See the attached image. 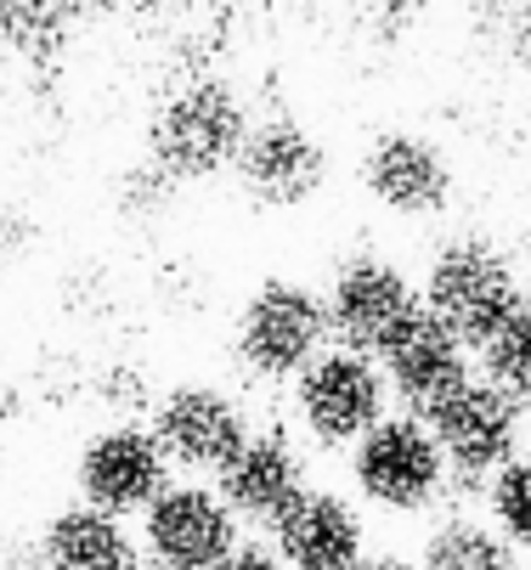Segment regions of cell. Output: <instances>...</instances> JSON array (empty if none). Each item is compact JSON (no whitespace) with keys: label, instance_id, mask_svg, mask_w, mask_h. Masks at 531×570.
<instances>
[{"label":"cell","instance_id":"1","mask_svg":"<svg viewBox=\"0 0 531 570\" xmlns=\"http://www.w3.org/2000/svg\"><path fill=\"white\" fill-rule=\"evenodd\" d=\"M419 305L435 322H446V328L459 334L470 345V356H475V345L503 328V322L525 305V294H520L514 261L498 249V243H486V237H452V243L435 249V261H430V272L419 283Z\"/></svg>","mask_w":531,"mask_h":570},{"label":"cell","instance_id":"2","mask_svg":"<svg viewBox=\"0 0 531 570\" xmlns=\"http://www.w3.org/2000/svg\"><path fill=\"white\" fill-rule=\"evenodd\" d=\"M334 345L328 334V305L312 283L294 277H266L244 305H238V328L233 351L238 367L260 384H294L323 351Z\"/></svg>","mask_w":531,"mask_h":570},{"label":"cell","instance_id":"3","mask_svg":"<svg viewBox=\"0 0 531 570\" xmlns=\"http://www.w3.org/2000/svg\"><path fill=\"white\" fill-rule=\"evenodd\" d=\"M446 458L430 435L424 419L413 413H391L378 419L356 446H351V485H356V503L378 509V514H430L446 498Z\"/></svg>","mask_w":531,"mask_h":570},{"label":"cell","instance_id":"4","mask_svg":"<svg viewBox=\"0 0 531 570\" xmlns=\"http://www.w3.org/2000/svg\"><path fill=\"white\" fill-rule=\"evenodd\" d=\"M294 424L317 452H351L378 419H391V384L373 356L328 345L288 384Z\"/></svg>","mask_w":531,"mask_h":570},{"label":"cell","instance_id":"5","mask_svg":"<svg viewBox=\"0 0 531 570\" xmlns=\"http://www.w3.org/2000/svg\"><path fill=\"white\" fill-rule=\"evenodd\" d=\"M141 559L154 570H215L226 553L244 542L238 514L220 503L204 480H170L165 492L141 509Z\"/></svg>","mask_w":531,"mask_h":570},{"label":"cell","instance_id":"6","mask_svg":"<svg viewBox=\"0 0 531 570\" xmlns=\"http://www.w3.org/2000/svg\"><path fill=\"white\" fill-rule=\"evenodd\" d=\"M147 430H154V441H159L170 469L209 474V480L233 463L238 446L255 435L244 401L233 390H220V384H176V390H165Z\"/></svg>","mask_w":531,"mask_h":570},{"label":"cell","instance_id":"7","mask_svg":"<svg viewBox=\"0 0 531 570\" xmlns=\"http://www.w3.org/2000/svg\"><path fill=\"white\" fill-rule=\"evenodd\" d=\"M424 424H430L446 469L464 474V480H492L520 452V435H525L520 395L486 384L481 373L452 390L435 413H424Z\"/></svg>","mask_w":531,"mask_h":570},{"label":"cell","instance_id":"8","mask_svg":"<svg viewBox=\"0 0 531 570\" xmlns=\"http://www.w3.org/2000/svg\"><path fill=\"white\" fill-rule=\"evenodd\" d=\"M176 480V469L165 463L159 441L147 424H108L80 446V463H73V492L80 503L119 514V520H141V509L154 503L165 485Z\"/></svg>","mask_w":531,"mask_h":570},{"label":"cell","instance_id":"9","mask_svg":"<svg viewBox=\"0 0 531 570\" xmlns=\"http://www.w3.org/2000/svg\"><path fill=\"white\" fill-rule=\"evenodd\" d=\"M373 362H378V373H385V384H391V401H402V413H413V419L435 413L452 390L475 379L470 345L452 334L446 322H435L424 305L373 351Z\"/></svg>","mask_w":531,"mask_h":570},{"label":"cell","instance_id":"10","mask_svg":"<svg viewBox=\"0 0 531 570\" xmlns=\"http://www.w3.org/2000/svg\"><path fill=\"white\" fill-rule=\"evenodd\" d=\"M323 305H328L334 345L373 356L419 311V283L385 255H356V261H345L334 272Z\"/></svg>","mask_w":531,"mask_h":570},{"label":"cell","instance_id":"11","mask_svg":"<svg viewBox=\"0 0 531 570\" xmlns=\"http://www.w3.org/2000/svg\"><path fill=\"white\" fill-rule=\"evenodd\" d=\"M233 176L255 209H299L328 187V153L306 125L266 119V125H249Z\"/></svg>","mask_w":531,"mask_h":570},{"label":"cell","instance_id":"12","mask_svg":"<svg viewBox=\"0 0 531 570\" xmlns=\"http://www.w3.org/2000/svg\"><path fill=\"white\" fill-rule=\"evenodd\" d=\"M220 503L238 514V525H255V531H272L299 498L312 492V474H306V452L294 446L288 430H255L238 458L226 463L215 480Z\"/></svg>","mask_w":531,"mask_h":570},{"label":"cell","instance_id":"13","mask_svg":"<svg viewBox=\"0 0 531 570\" xmlns=\"http://www.w3.org/2000/svg\"><path fill=\"white\" fill-rule=\"evenodd\" d=\"M249 136V119L238 108V97L226 86H198L187 97L170 102V114L159 119V165L181 181H204L238 165V147Z\"/></svg>","mask_w":531,"mask_h":570},{"label":"cell","instance_id":"14","mask_svg":"<svg viewBox=\"0 0 531 570\" xmlns=\"http://www.w3.org/2000/svg\"><path fill=\"white\" fill-rule=\"evenodd\" d=\"M362 187L378 209H391L402 220H435V215L452 209V193H459L446 153L430 136H413V130H385L367 147Z\"/></svg>","mask_w":531,"mask_h":570},{"label":"cell","instance_id":"15","mask_svg":"<svg viewBox=\"0 0 531 570\" xmlns=\"http://www.w3.org/2000/svg\"><path fill=\"white\" fill-rule=\"evenodd\" d=\"M266 548L283 559V570H351L367 553V514L356 498L312 485L272 531Z\"/></svg>","mask_w":531,"mask_h":570},{"label":"cell","instance_id":"16","mask_svg":"<svg viewBox=\"0 0 531 570\" xmlns=\"http://www.w3.org/2000/svg\"><path fill=\"white\" fill-rule=\"evenodd\" d=\"M46 570H141V542L119 514H102L91 503H68L46 520L35 542Z\"/></svg>","mask_w":531,"mask_h":570},{"label":"cell","instance_id":"17","mask_svg":"<svg viewBox=\"0 0 531 570\" xmlns=\"http://www.w3.org/2000/svg\"><path fill=\"white\" fill-rule=\"evenodd\" d=\"M419 570H525L486 514H441L419 542Z\"/></svg>","mask_w":531,"mask_h":570},{"label":"cell","instance_id":"18","mask_svg":"<svg viewBox=\"0 0 531 570\" xmlns=\"http://www.w3.org/2000/svg\"><path fill=\"white\" fill-rule=\"evenodd\" d=\"M486 520L509 537V548L520 559L531 553V452H514L486 480Z\"/></svg>","mask_w":531,"mask_h":570},{"label":"cell","instance_id":"19","mask_svg":"<svg viewBox=\"0 0 531 570\" xmlns=\"http://www.w3.org/2000/svg\"><path fill=\"white\" fill-rule=\"evenodd\" d=\"M475 373L509 395H525L531 390V311L520 305L492 340L475 345Z\"/></svg>","mask_w":531,"mask_h":570},{"label":"cell","instance_id":"20","mask_svg":"<svg viewBox=\"0 0 531 570\" xmlns=\"http://www.w3.org/2000/svg\"><path fill=\"white\" fill-rule=\"evenodd\" d=\"M215 570H283V559H277L266 542H238Z\"/></svg>","mask_w":531,"mask_h":570},{"label":"cell","instance_id":"21","mask_svg":"<svg viewBox=\"0 0 531 570\" xmlns=\"http://www.w3.org/2000/svg\"><path fill=\"white\" fill-rule=\"evenodd\" d=\"M351 570H419L413 559H402V553H362Z\"/></svg>","mask_w":531,"mask_h":570},{"label":"cell","instance_id":"22","mask_svg":"<svg viewBox=\"0 0 531 570\" xmlns=\"http://www.w3.org/2000/svg\"><path fill=\"white\" fill-rule=\"evenodd\" d=\"M520 294H525V311H531V272L520 277Z\"/></svg>","mask_w":531,"mask_h":570},{"label":"cell","instance_id":"23","mask_svg":"<svg viewBox=\"0 0 531 570\" xmlns=\"http://www.w3.org/2000/svg\"><path fill=\"white\" fill-rule=\"evenodd\" d=\"M520 413H525V424H531V390L520 395Z\"/></svg>","mask_w":531,"mask_h":570},{"label":"cell","instance_id":"24","mask_svg":"<svg viewBox=\"0 0 531 570\" xmlns=\"http://www.w3.org/2000/svg\"><path fill=\"white\" fill-rule=\"evenodd\" d=\"M141 570H154V564H141Z\"/></svg>","mask_w":531,"mask_h":570}]
</instances>
